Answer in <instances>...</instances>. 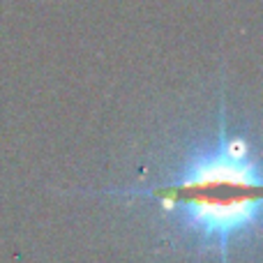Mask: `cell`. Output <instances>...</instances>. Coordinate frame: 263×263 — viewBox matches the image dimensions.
<instances>
[{
    "label": "cell",
    "instance_id": "1",
    "mask_svg": "<svg viewBox=\"0 0 263 263\" xmlns=\"http://www.w3.org/2000/svg\"><path fill=\"white\" fill-rule=\"evenodd\" d=\"M136 194L155 196L182 231L224 252L256 227L259 159L245 136L219 134L213 145L192 155L176 180Z\"/></svg>",
    "mask_w": 263,
    "mask_h": 263
}]
</instances>
